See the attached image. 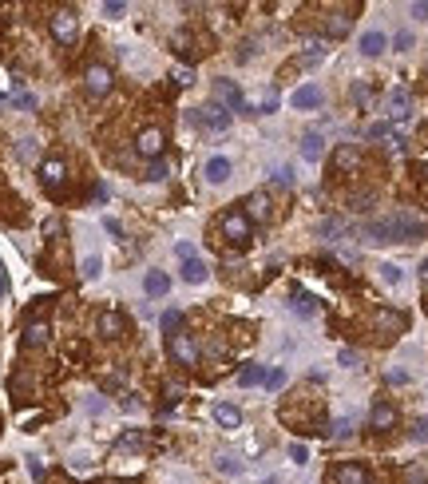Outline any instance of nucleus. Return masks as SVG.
I'll list each match as a JSON object with an SVG mask.
<instances>
[{"label": "nucleus", "instance_id": "nucleus-43", "mask_svg": "<svg viewBox=\"0 0 428 484\" xmlns=\"http://www.w3.org/2000/svg\"><path fill=\"white\" fill-rule=\"evenodd\" d=\"M365 99H369V88H365V83H357V88H353V103H365Z\"/></svg>", "mask_w": 428, "mask_h": 484}, {"label": "nucleus", "instance_id": "nucleus-28", "mask_svg": "<svg viewBox=\"0 0 428 484\" xmlns=\"http://www.w3.org/2000/svg\"><path fill=\"white\" fill-rule=\"evenodd\" d=\"M357 163H361L357 147H337V167H357Z\"/></svg>", "mask_w": 428, "mask_h": 484}, {"label": "nucleus", "instance_id": "nucleus-23", "mask_svg": "<svg viewBox=\"0 0 428 484\" xmlns=\"http://www.w3.org/2000/svg\"><path fill=\"white\" fill-rule=\"evenodd\" d=\"M214 421H218L222 429H238V425H242V413H238L234 405H214Z\"/></svg>", "mask_w": 428, "mask_h": 484}, {"label": "nucleus", "instance_id": "nucleus-18", "mask_svg": "<svg viewBox=\"0 0 428 484\" xmlns=\"http://www.w3.org/2000/svg\"><path fill=\"white\" fill-rule=\"evenodd\" d=\"M373 325L385 330V334H400V330H405V318H400L396 310H377V314H373Z\"/></svg>", "mask_w": 428, "mask_h": 484}, {"label": "nucleus", "instance_id": "nucleus-41", "mask_svg": "<svg viewBox=\"0 0 428 484\" xmlns=\"http://www.w3.org/2000/svg\"><path fill=\"white\" fill-rule=\"evenodd\" d=\"M174 254H179V259H194V246H190V242H179Z\"/></svg>", "mask_w": 428, "mask_h": 484}, {"label": "nucleus", "instance_id": "nucleus-17", "mask_svg": "<svg viewBox=\"0 0 428 484\" xmlns=\"http://www.w3.org/2000/svg\"><path fill=\"white\" fill-rule=\"evenodd\" d=\"M230 179V159L226 155H214V159H206V183H226Z\"/></svg>", "mask_w": 428, "mask_h": 484}, {"label": "nucleus", "instance_id": "nucleus-49", "mask_svg": "<svg viewBox=\"0 0 428 484\" xmlns=\"http://www.w3.org/2000/svg\"><path fill=\"white\" fill-rule=\"evenodd\" d=\"M420 278H425V286H428V259H425V266H420Z\"/></svg>", "mask_w": 428, "mask_h": 484}, {"label": "nucleus", "instance_id": "nucleus-15", "mask_svg": "<svg viewBox=\"0 0 428 484\" xmlns=\"http://www.w3.org/2000/svg\"><path fill=\"white\" fill-rule=\"evenodd\" d=\"M409 108H412L409 88H393V92H389V115H393V119H409Z\"/></svg>", "mask_w": 428, "mask_h": 484}, {"label": "nucleus", "instance_id": "nucleus-9", "mask_svg": "<svg viewBox=\"0 0 428 484\" xmlns=\"http://www.w3.org/2000/svg\"><path fill=\"white\" fill-rule=\"evenodd\" d=\"M63 179H68V167H63V159H56V155H52V159H44L40 163V183H44V191H60L63 187Z\"/></svg>", "mask_w": 428, "mask_h": 484}, {"label": "nucleus", "instance_id": "nucleus-3", "mask_svg": "<svg viewBox=\"0 0 428 484\" xmlns=\"http://www.w3.org/2000/svg\"><path fill=\"white\" fill-rule=\"evenodd\" d=\"M167 354H171V361L183 365V370H194V365H198V345L190 341V334H171V338H167Z\"/></svg>", "mask_w": 428, "mask_h": 484}, {"label": "nucleus", "instance_id": "nucleus-4", "mask_svg": "<svg viewBox=\"0 0 428 484\" xmlns=\"http://www.w3.org/2000/svg\"><path fill=\"white\" fill-rule=\"evenodd\" d=\"M76 32H79L76 12H72V8H56V12H52V40L63 44V48H72V44H76Z\"/></svg>", "mask_w": 428, "mask_h": 484}, {"label": "nucleus", "instance_id": "nucleus-36", "mask_svg": "<svg viewBox=\"0 0 428 484\" xmlns=\"http://www.w3.org/2000/svg\"><path fill=\"white\" fill-rule=\"evenodd\" d=\"M385 381H389V385H405V381H409V373H405V370H389V373H385Z\"/></svg>", "mask_w": 428, "mask_h": 484}, {"label": "nucleus", "instance_id": "nucleus-42", "mask_svg": "<svg viewBox=\"0 0 428 484\" xmlns=\"http://www.w3.org/2000/svg\"><path fill=\"white\" fill-rule=\"evenodd\" d=\"M341 365H349V370H357V354H353V350H341Z\"/></svg>", "mask_w": 428, "mask_h": 484}, {"label": "nucleus", "instance_id": "nucleus-19", "mask_svg": "<svg viewBox=\"0 0 428 484\" xmlns=\"http://www.w3.org/2000/svg\"><path fill=\"white\" fill-rule=\"evenodd\" d=\"M183 282L203 286V282H206V262L203 259H183Z\"/></svg>", "mask_w": 428, "mask_h": 484}, {"label": "nucleus", "instance_id": "nucleus-10", "mask_svg": "<svg viewBox=\"0 0 428 484\" xmlns=\"http://www.w3.org/2000/svg\"><path fill=\"white\" fill-rule=\"evenodd\" d=\"M369 429H377V433H389V429H396V409L389 401H377L373 409H369Z\"/></svg>", "mask_w": 428, "mask_h": 484}, {"label": "nucleus", "instance_id": "nucleus-45", "mask_svg": "<svg viewBox=\"0 0 428 484\" xmlns=\"http://www.w3.org/2000/svg\"><path fill=\"white\" fill-rule=\"evenodd\" d=\"M218 468H222V472H238V465H234V456H222V461H218Z\"/></svg>", "mask_w": 428, "mask_h": 484}, {"label": "nucleus", "instance_id": "nucleus-33", "mask_svg": "<svg viewBox=\"0 0 428 484\" xmlns=\"http://www.w3.org/2000/svg\"><path fill=\"white\" fill-rule=\"evenodd\" d=\"M412 441H420V445L428 441V417H420L416 425H412Z\"/></svg>", "mask_w": 428, "mask_h": 484}, {"label": "nucleus", "instance_id": "nucleus-30", "mask_svg": "<svg viewBox=\"0 0 428 484\" xmlns=\"http://www.w3.org/2000/svg\"><path fill=\"white\" fill-rule=\"evenodd\" d=\"M285 381H289V377H285V370H266V381H262V385L274 393V389H282Z\"/></svg>", "mask_w": 428, "mask_h": 484}, {"label": "nucleus", "instance_id": "nucleus-1", "mask_svg": "<svg viewBox=\"0 0 428 484\" xmlns=\"http://www.w3.org/2000/svg\"><path fill=\"white\" fill-rule=\"evenodd\" d=\"M365 234L373 242H416L428 234V223L425 219H416L409 210H400V214H389V219H377V223L365 226Z\"/></svg>", "mask_w": 428, "mask_h": 484}, {"label": "nucleus", "instance_id": "nucleus-34", "mask_svg": "<svg viewBox=\"0 0 428 484\" xmlns=\"http://www.w3.org/2000/svg\"><path fill=\"white\" fill-rule=\"evenodd\" d=\"M123 0H108V4H103V17H123Z\"/></svg>", "mask_w": 428, "mask_h": 484}, {"label": "nucleus", "instance_id": "nucleus-8", "mask_svg": "<svg viewBox=\"0 0 428 484\" xmlns=\"http://www.w3.org/2000/svg\"><path fill=\"white\" fill-rule=\"evenodd\" d=\"M214 96L222 99L226 112H246V96H242V88L234 80H214Z\"/></svg>", "mask_w": 428, "mask_h": 484}, {"label": "nucleus", "instance_id": "nucleus-16", "mask_svg": "<svg viewBox=\"0 0 428 484\" xmlns=\"http://www.w3.org/2000/svg\"><path fill=\"white\" fill-rule=\"evenodd\" d=\"M48 334H52V330H48V322H28L24 325V350H40V345H48Z\"/></svg>", "mask_w": 428, "mask_h": 484}, {"label": "nucleus", "instance_id": "nucleus-47", "mask_svg": "<svg viewBox=\"0 0 428 484\" xmlns=\"http://www.w3.org/2000/svg\"><path fill=\"white\" fill-rule=\"evenodd\" d=\"M278 183H282V187H289V183H294V175H289V167H282V171H278Z\"/></svg>", "mask_w": 428, "mask_h": 484}, {"label": "nucleus", "instance_id": "nucleus-27", "mask_svg": "<svg viewBox=\"0 0 428 484\" xmlns=\"http://www.w3.org/2000/svg\"><path fill=\"white\" fill-rule=\"evenodd\" d=\"M321 56H325V40H309L305 52H301V64H317Z\"/></svg>", "mask_w": 428, "mask_h": 484}, {"label": "nucleus", "instance_id": "nucleus-6", "mask_svg": "<svg viewBox=\"0 0 428 484\" xmlns=\"http://www.w3.org/2000/svg\"><path fill=\"white\" fill-rule=\"evenodd\" d=\"M163 147H167V135H163L159 128H143L139 139H135V151H139L143 159H151V163L163 155Z\"/></svg>", "mask_w": 428, "mask_h": 484}, {"label": "nucleus", "instance_id": "nucleus-13", "mask_svg": "<svg viewBox=\"0 0 428 484\" xmlns=\"http://www.w3.org/2000/svg\"><path fill=\"white\" fill-rule=\"evenodd\" d=\"M321 88H317V83H305V88H298V92H294V99H289V103H294V108H298V112H314V108H321Z\"/></svg>", "mask_w": 428, "mask_h": 484}, {"label": "nucleus", "instance_id": "nucleus-24", "mask_svg": "<svg viewBox=\"0 0 428 484\" xmlns=\"http://www.w3.org/2000/svg\"><path fill=\"white\" fill-rule=\"evenodd\" d=\"M349 24H353V17H349V12H329V20H325V32H329V36H345Z\"/></svg>", "mask_w": 428, "mask_h": 484}, {"label": "nucleus", "instance_id": "nucleus-21", "mask_svg": "<svg viewBox=\"0 0 428 484\" xmlns=\"http://www.w3.org/2000/svg\"><path fill=\"white\" fill-rule=\"evenodd\" d=\"M385 44H389V40H385V32H380V28H369V32L361 36V52H365V56H380V52H385Z\"/></svg>", "mask_w": 428, "mask_h": 484}, {"label": "nucleus", "instance_id": "nucleus-26", "mask_svg": "<svg viewBox=\"0 0 428 484\" xmlns=\"http://www.w3.org/2000/svg\"><path fill=\"white\" fill-rule=\"evenodd\" d=\"M294 314H301V318H314V314H317V302L309 298V294H294Z\"/></svg>", "mask_w": 428, "mask_h": 484}, {"label": "nucleus", "instance_id": "nucleus-37", "mask_svg": "<svg viewBox=\"0 0 428 484\" xmlns=\"http://www.w3.org/2000/svg\"><path fill=\"white\" fill-rule=\"evenodd\" d=\"M385 135H393L389 123H373V128H369V139H385Z\"/></svg>", "mask_w": 428, "mask_h": 484}, {"label": "nucleus", "instance_id": "nucleus-29", "mask_svg": "<svg viewBox=\"0 0 428 484\" xmlns=\"http://www.w3.org/2000/svg\"><path fill=\"white\" fill-rule=\"evenodd\" d=\"M179 325H183V310H167V314H163V330H167V338H171Z\"/></svg>", "mask_w": 428, "mask_h": 484}, {"label": "nucleus", "instance_id": "nucleus-12", "mask_svg": "<svg viewBox=\"0 0 428 484\" xmlns=\"http://www.w3.org/2000/svg\"><path fill=\"white\" fill-rule=\"evenodd\" d=\"M329 484H373V481H369V472H365L361 465H353V461H349V465H337V468H333Z\"/></svg>", "mask_w": 428, "mask_h": 484}, {"label": "nucleus", "instance_id": "nucleus-25", "mask_svg": "<svg viewBox=\"0 0 428 484\" xmlns=\"http://www.w3.org/2000/svg\"><path fill=\"white\" fill-rule=\"evenodd\" d=\"M262 381H266V370H262V365H250V370H242L238 373V385H262Z\"/></svg>", "mask_w": 428, "mask_h": 484}, {"label": "nucleus", "instance_id": "nucleus-2", "mask_svg": "<svg viewBox=\"0 0 428 484\" xmlns=\"http://www.w3.org/2000/svg\"><path fill=\"white\" fill-rule=\"evenodd\" d=\"M222 239L230 242V246H250L254 226H250V219L242 214V207H234V210H226V214H222Z\"/></svg>", "mask_w": 428, "mask_h": 484}, {"label": "nucleus", "instance_id": "nucleus-32", "mask_svg": "<svg viewBox=\"0 0 428 484\" xmlns=\"http://www.w3.org/2000/svg\"><path fill=\"white\" fill-rule=\"evenodd\" d=\"M147 179H151V183H163V179H167V163L155 159L151 167H147Z\"/></svg>", "mask_w": 428, "mask_h": 484}, {"label": "nucleus", "instance_id": "nucleus-40", "mask_svg": "<svg viewBox=\"0 0 428 484\" xmlns=\"http://www.w3.org/2000/svg\"><path fill=\"white\" fill-rule=\"evenodd\" d=\"M289 456H294L298 465H305V445H298V441H294V445H289Z\"/></svg>", "mask_w": 428, "mask_h": 484}, {"label": "nucleus", "instance_id": "nucleus-35", "mask_svg": "<svg viewBox=\"0 0 428 484\" xmlns=\"http://www.w3.org/2000/svg\"><path fill=\"white\" fill-rule=\"evenodd\" d=\"M83 278H88V282H92V278H99V259H95V254L83 262Z\"/></svg>", "mask_w": 428, "mask_h": 484}, {"label": "nucleus", "instance_id": "nucleus-46", "mask_svg": "<svg viewBox=\"0 0 428 484\" xmlns=\"http://www.w3.org/2000/svg\"><path fill=\"white\" fill-rule=\"evenodd\" d=\"M103 226H108V230H111V234H115V239H119V234H123V226L115 223V219H103Z\"/></svg>", "mask_w": 428, "mask_h": 484}, {"label": "nucleus", "instance_id": "nucleus-44", "mask_svg": "<svg viewBox=\"0 0 428 484\" xmlns=\"http://www.w3.org/2000/svg\"><path fill=\"white\" fill-rule=\"evenodd\" d=\"M139 441H143V436H139V433H127V436H123V441H119V445H123V449H135V445H139Z\"/></svg>", "mask_w": 428, "mask_h": 484}, {"label": "nucleus", "instance_id": "nucleus-11", "mask_svg": "<svg viewBox=\"0 0 428 484\" xmlns=\"http://www.w3.org/2000/svg\"><path fill=\"white\" fill-rule=\"evenodd\" d=\"M242 214L250 219V226L254 223H266V219H269V194L266 191H254L250 199L242 203Z\"/></svg>", "mask_w": 428, "mask_h": 484}, {"label": "nucleus", "instance_id": "nucleus-14", "mask_svg": "<svg viewBox=\"0 0 428 484\" xmlns=\"http://www.w3.org/2000/svg\"><path fill=\"white\" fill-rule=\"evenodd\" d=\"M95 330H99V338H119V334H123V318H119L115 310H103V314L95 318Z\"/></svg>", "mask_w": 428, "mask_h": 484}, {"label": "nucleus", "instance_id": "nucleus-39", "mask_svg": "<svg viewBox=\"0 0 428 484\" xmlns=\"http://www.w3.org/2000/svg\"><path fill=\"white\" fill-rule=\"evenodd\" d=\"M409 12H412L416 20H428V0H416V4H412Z\"/></svg>", "mask_w": 428, "mask_h": 484}, {"label": "nucleus", "instance_id": "nucleus-22", "mask_svg": "<svg viewBox=\"0 0 428 484\" xmlns=\"http://www.w3.org/2000/svg\"><path fill=\"white\" fill-rule=\"evenodd\" d=\"M321 151H325L321 135H317V131H309V135L301 139V159H305V163H317V159H321Z\"/></svg>", "mask_w": 428, "mask_h": 484}, {"label": "nucleus", "instance_id": "nucleus-38", "mask_svg": "<svg viewBox=\"0 0 428 484\" xmlns=\"http://www.w3.org/2000/svg\"><path fill=\"white\" fill-rule=\"evenodd\" d=\"M373 207V194H353V210H369Z\"/></svg>", "mask_w": 428, "mask_h": 484}, {"label": "nucleus", "instance_id": "nucleus-5", "mask_svg": "<svg viewBox=\"0 0 428 484\" xmlns=\"http://www.w3.org/2000/svg\"><path fill=\"white\" fill-rule=\"evenodd\" d=\"M111 83H115V76H111V68L108 64H92L88 72H83V88H88V96H108L111 92Z\"/></svg>", "mask_w": 428, "mask_h": 484}, {"label": "nucleus", "instance_id": "nucleus-31", "mask_svg": "<svg viewBox=\"0 0 428 484\" xmlns=\"http://www.w3.org/2000/svg\"><path fill=\"white\" fill-rule=\"evenodd\" d=\"M380 278H385L389 286H396L405 274H400V266H396V262H380Z\"/></svg>", "mask_w": 428, "mask_h": 484}, {"label": "nucleus", "instance_id": "nucleus-20", "mask_svg": "<svg viewBox=\"0 0 428 484\" xmlns=\"http://www.w3.org/2000/svg\"><path fill=\"white\" fill-rule=\"evenodd\" d=\"M143 290L151 294V298H163V294L171 290V278L163 274V270H151V274L143 278Z\"/></svg>", "mask_w": 428, "mask_h": 484}, {"label": "nucleus", "instance_id": "nucleus-48", "mask_svg": "<svg viewBox=\"0 0 428 484\" xmlns=\"http://www.w3.org/2000/svg\"><path fill=\"white\" fill-rule=\"evenodd\" d=\"M0 294H8V278L0 274Z\"/></svg>", "mask_w": 428, "mask_h": 484}, {"label": "nucleus", "instance_id": "nucleus-7", "mask_svg": "<svg viewBox=\"0 0 428 484\" xmlns=\"http://www.w3.org/2000/svg\"><path fill=\"white\" fill-rule=\"evenodd\" d=\"M194 123H203L206 131H226L230 128V112H226V108H222V103H210V108H198V112H194Z\"/></svg>", "mask_w": 428, "mask_h": 484}]
</instances>
